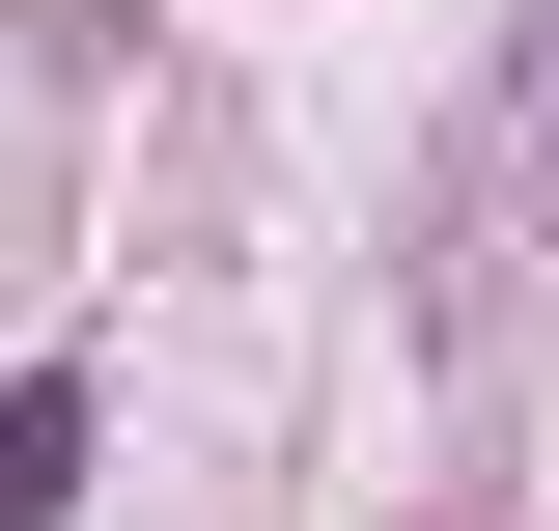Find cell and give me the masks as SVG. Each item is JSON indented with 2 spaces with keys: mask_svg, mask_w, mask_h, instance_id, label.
<instances>
[{
  "mask_svg": "<svg viewBox=\"0 0 559 531\" xmlns=\"http://www.w3.org/2000/svg\"><path fill=\"white\" fill-rule=\"evenodd\" d=\"M84 504V392H0V531H57Z\"/></svg>",
  "mask_w": 559,
  "mask_h": 531,
  "instance_id": "1",
  "label": "cell"
}]
</instances>
